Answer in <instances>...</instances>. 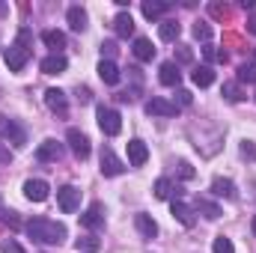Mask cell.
I'll list each match as a JSON object with an SVG mask.
<instances>
[{"label":"cell","mask_w":256,"mask_h":253,"mask_svg":"<svg viewBox=\"0 0 256 253\" xmlns=\"http://www.w3.org/2000/svg\"><path fill=\"white\" fill-rule=\"evenodd\" d=\"M30 57H33V33H30L27 27H21L15 45H9V48L3 51V60L9 66V72H21L24 66L30 63Z\"/></svg>","instance_id":"1"},{"label":"cell","mask_w":256,"mask_h":253,"mask_svg":"<svg viewBox=\"0 0 256 253\" xmlns=\"http://www.w3.org/2000/svg\"><path fill=\"white\" fill-rule=\"evenodd\" d=\"M27 236L36 242H45V244H60L66 238V226L57 220H48V218H33L27 224Z\"/></svg>","instance_id":"2"},{"label":"cell","mask_w":256,"mask_h":253,"mask_svg":"<svg viewBox=\"0 0 256 253\" xmlns=\"http://www.w3.org/2000/svg\"><path fill=\"white\" fill-rule=\"evenodd\" d=\"M96 116H98V128H102L108 137H116V134L122 131V116H120L114 108H104V104H98Z\"/></svg>","instance_id":"3"},{"label":"cell","mask_w":256,"mask_h":253,"mask_svg":"<svg viewBox=\"0 0 256 253\" xmlns=\"http://www.w3.org/2000/svg\"><path fill=\"white\" fill-rule=\"evenodd\" d=\"M0 137H3V140H9V143H12V146H18V149H21V146H27V131L18 126L15 120L3 116V114H0Z\"/></svg>","instance_id":"4"},{"label":"cell","mask_w":256,"mask_h":253,"mask_svg":"<svg viewBox=\"0 0 256 253\" xmlns=\"http://www.w3.org/2000/svg\"><path fill=\"white\" fill-rule=\"evenodd\" d=\"M143 110L149 116H176L179 114V104L176 102H167V98H149Z\"/></svg>","instance_id":"5"},{"label":"cell","mask_w":256,"mask_h":253,"mask_svg":"<svg viewBox=\"0 0 256 253\" xmlns=\"http://www.w3.org/2000/svg\"><path fill=\"white\" fill-rule=\"evenodd\" d=\"M68 146H72L74 158H80V161H86V158H90V137H86L84 131L68 128Z\"/></svg>","instance_id":"6"},{"label":"cell","mask_w":256,"mask_h":253,"mask_svg":"<svg viewBox=\"0 0 256 253\" xmlns=\"http://www.w3.org/2000/svg\"><path fill=\"white\" fill-rule=\"evenodd\" d=\"M57 202H60V208H63L66 214L78 212V206H80V190L74 188V185H66V188L57 190Z\"/></svg>","instance_id":"7"},{"label":"cell","mask_w":256,"mask_h":253,"mask_svg":"<svg viewBox=\"0 0 256 253\" xmlns=\"http://www.w3.org/2000/svg\"><path fill=\"white\" fill-rule=\"evenodd\" d=\"M80 224H84L86 230H102V226H104V206H102V202H92V206L80 214Z\"/></svg>","instance_id":"8"},{"label":"cell","mask_w":256,"mask_h":253,"mask_svg":"<svg viewBox=\"0 0 256 253\" xmlns=\"http://www.w3.org/2000/svg\"><path fill=\"white\" fill-rule=\"evenodd\" d=\"M48 182H42V179H30V182H24V196L30 200V202H45L48 200Z\"/></svg>","instance_id":"9"},{"label":"cell","mask_w":256,"mask_h":253,"mask_svg":"<svg viewBox=\"0 0 256 253\" xmlns=\"http://www.w3.org/2000/svg\"><path fill=\"white\" fill-rule=\"evenodd\" d=\"M102 173L104 176H120V173H126V164L114 155V149H102Z\"/></svg>","instance_id":"10"},{"label":"cell","mask_w":256,"mask_h":253,"mask_svg":"<svg viewBox=\"0 0 256 253\" xmlns=\"http://www.w3.org/2000/svg\"><path fill=\"white\" fill-rule=\"evenodd\" d=\"M36 158H39L42 164H48V161H54V164H57V161L63 158V146H60L57 140H45V143L36 149Z\"/></svg>","instance_id":"11"},{"label":"cell","mask_w":256,"mask_h":253,"mask_svg":"<svg viewBox=\"0 0 256 253\" xmlns=\"http://www.w3.org/2000/svg\"><path fill=\"white\" fill-rule=\"evenodd\" d=\"M146 158H149V149H146V143L143 140H128V164L131 167H143L146 164Z\"/></svg>","instance_id":"12"},{"label":"cell","mask_w":256,"mask_h":253,"mask_svg":"<svg viewBox=\"0 0 256 253\" xmlns=\"http://www.w3.org/2000/svg\"><path fill=\"white\" fill-rule=\"evenodd\" d=\"M45 104H48L54 114H60V116H66V110H68V102H66L63 90H45Z\"/></svg>","instance_id":"13"},{"label":"cell","mask_w":256,"mask_h":253,"mask_svg":"<svg viewBox=\"0 0 256 253\" xmlns=\"http://www.w3.org/2000/svg\"><path fill=\"white\" fill-rule=\"evenodd\" d=\"M158 80H161L164 86H179V80H182L179 66L176 63H161V68H158Z\"/></svg>","instance_id":"14"},{"label":"cell","mask_w":256,"mask_h":253,"mask_svg":"<svg viewBox=\"0 0 256 253\" xmlns=\"http://www.w3.org/2000/svg\"><path fill=\"white\" fill-rule=\"evenodd\" d=\"M134 226H137V232H140L143 238H155V236H158V224H155L149 214H143V212L134 214Z\"/></svg>","instance_id":"15"},{"label":"cell","mask_w":256,"mask_h":253,"mask_svg":"<svg viewBox=\"0 0 256 253\" xmlns=\"http://www.w3.org/2000/svg\"><path fill=\"white\" fill-rule=\"evenodd\" d=\"M170 212H173V218L182 224V226H194L196 224V218H194V208H188L182 200H173V206H170Z\"/></svg>","instance_id":"16"},{"label":"cell","mask_w":256,"mask_h":253,"mask_svg":"<svg viewBox=\"0 0 256 253\" xmlns=\"http://www.w3.org/2000/svg\"><path fill=\"white\" fill-rule=\"evenodd\" d=\"M131 51H134V57H137L140 63H149V60L155 57V48H152V42H149L146 36H137V39H134V48H131Z\"/></svg>","instance_id":"17"},{"label":"cell","mask_w":256,"mask_h":253,"mask_svg":"<svg viewBox=\"0 0 256 253\" xmlns=\"http://www.w3.org/2000/svg\"><path fill=\"white\" fill-rule=\"evenodd\" d=\"M98 78H102L108 86H116V84H120V68H116V63H114V60H102V63H98Z\"/></svg>","instance_id":"18"},{"label":"cell","mask_w":256,"mask_h":253,"mask_svg":"<svg viewBox=\"0 0 256 253\" xmlns=\"http://www.w3.org/2000/svg\"><path fill=\"white\" fill-rule=\"evenodd\" d=\"M66 66H68V63H66L63 54H51V57H45V60L39 63V68H42L45 74H63Z\"/></svg>","instance_id":"19"},{"label":"cell","mask_w":256,"mask_h":253,"mask_svg":"<svg viewBox=\"0 0 256 253\" xmlns=\"http://www.w3.org/2000/svg\"><path fill=\"white\" fill-rule=\"evenodd\" d=\"M66 18H68V27H72L74 33H80V30H86V12H84L80 6H68V12H66Z\"/></svg>","instance_id":"20"},{"label":"cell","mask_w":256,"mask_h":253,"mask_svg":"<svg viewBox=\"0 0 256 253\" xmlns=\"http://www.w3.org/2000/svg\"><path fill=\"white\" fill-rule=\"evenodd\" d=\"M179 33H182V24H179V21H173V18L161 21V27H158V36H161L164 42H176V39H179Z\"/></svg>","instance_id":"21"},{"label":"cell","mask_w":256,"mask_h":253,"mask_svg":"<svg viewBox=\"0 0 256 253\" xmlns=\"http://www.w3.org/2000/svg\"><path fill=\"white\" fill-rule=\"evenodd\" d=\"M114 30H116V36L128 39V36L134 33V18H131L128 12H120V15L114 18Z\"/></svg>","instance_id":"22"},{"label":"cell","mask_w":256,"mask_h":253,"mask_svg":"<svg viewBox=\"0 0 256 253\" xmlns=\"http://www.w3.org/2000/svg\"><path fill=\"white\" fill-rule=\"evenodd\" d=\"M42 42H45L54 54H60V51L66 48V36L60 33V30H45V33H42Z\"/></svg>","instance_id":"23"},{"label":"cell","mask_w":256,"mask_h":253,"mask_svg":"<svg viewBox=\"0 0 256 253\" xmlns=\"http://www.w3.org/2000/svg\"><path fill=\"white\" fill-rule=\"evenodd\" d=\"M212 194H214V196H226V200H236V185H232L230 179H220V176H218V179L212 182Z\"/></svg>","instance_id":"24"},{"label":"cell","mask_w":256,"mask_h":253,"mask_svg":"<svg viewBox=\"0 0 256 253\" xmlns=\"http://www.w3.org/2000/svg\"><path fill=\"white\" fill-rule=\"evenodd\" d=\"M191 78H194L196 86H212V84H214V72H212V66H196Z\"/></svg>","instance_id":"25"},{"label":"cell","mask_w":256,"mask_h":253,"mask_svg":"<svg viewBox=\"0 0 256 253\" xmlns=\"http://www.w3.org/2000/svg\"><path fill=\"white\" fill-rule=\"evenodd\" d=\"M140 9H143V15H146L149 21H155V18H161V15L170 9V3H152V0H146Z\"/></svg>","instance_id":"26"},{"label":"cell","mask_w":256,"mask_h":253,"mask_svg":"<svg viewBox=\"0 0 256 253\" xmlns=\"http://www.w3.org/2000/svg\"><path fill=\"white\" fill-rule=\"evenodd\" d=\"M173 194L179 196L182 190H179V188H173V182H170V179H158V182H155V196H158V200H170Z\"/></svg>","instance_id":"27"},{"label":"cell","mask_w":256,"mask_h":253,"mask_svg":"<svg viewBox=\"0 0 256 253\" xmlns=\"http://www.w3.org/2000/svg\"><path fill=\"white\" fill-rule=\"evenodd\" d=\"M238 84H256V63L238 66Z\"/></svg>","instance_id":"28"},{"label":"cell","mask_w":256,"mask_h":253,"mask_svg":"<svg viewBox=\"0 0 256 253\" xmlns=\"http://www.w3.org/2000/svg\"><path fill=\"white\" fill-rule=\"evenodd\" d=\"M196 212H202L208 220H218V218H220V208H218L214 202H208V200H196Z\"/></svg>","instance_id":"29"},{"label":"cell","mask_w":256,"mask_h":253,"mask_svg":"<svg viewBox=\"0 0 256 253\" xmlns=\"http://www.w3.org/2000/svg\"><path fill=\"white\" fill-rule=\"evenodd\" d=\"M74 248H78V253H96L98 248H102V242H98V238H92V236H86V238H78V242H74Z\"/></svg>","instance_id":"30"},{"label":"cell","mask_w":256,"mask_h":253,"mask_svg":"<svg viewBox=\"0 0 256 253\" xmlns=\"http://www.w3.org/2000/svg\"><path fill=\"white\" fill-rule=\"evenodd\" d=\"M202 57H206L208 63H226V51H214L212 45H206V48H202Z\"/></svg>","instance_id":"31"},{"label":"cell","mask_w":256,"mask_h":253,"mask_svg":"<svg viewBox=\"0 0 256 253\" xmlns=\"http://www.w3.org/2000/svg\"><path fill=\"white\" fill-rule=\"evenodd\" d=\"M224 98H226V102H242L244 96H242L238 84H224Z\"/></svg>","instance_id":"32"},{"label":"cell","mask_w":256,"mask_h":253,"mask_svg":"<svg viewBox=\"0 0 256 253\" xmlns=\"http://www.w3.org/2000/svg\"><path fill=\"white\" fill-rule=\"evenodd\" d=\"M212 250H214V253H236V248H232V242H230V238L218 236V238H214V244H212Z\"/></svg>","instance_id":"33"},{"label":"cell","mask_w":256,"mask_h":253,"mask_svg":"<svg viewBox=\"0 0 256 253\" xmlns=\"http://www.w3.org/2000/svg\"><path fill=\"white\" fill-rule=\"evenodd\" d=\"M194 36H196V39H202V42H208V39H212V27H208V24H202V21H196V24H194Z\"/></svg>","instance_id":"34"},{"label":"cell","mask_w":256,"mask_h":253,"mask_svg":"<svg viewBox=\"0 0 256 253\" xmlns=\"http://www.w3.org/2000/svg\"><path fill=\"white\" fill-rule=\"evenodd\" d=\"M176 60L179 63H194V51L188 45H179V51H176Z\"/></svg>","instance_id":"35"},{"label":"cell","mask_w":256,"mask_h":253,"mask_svg":"<svg viewBox=\"0 0 256 253\" xmlns=\"http://www.w3.org/2000/svg\"><path fill=\"white\" fill-rule=\"evenodd\" d=\"M0 250H3V253H24V248H21L18 242H12V238H6V242L0 244Z\"/></svg>","instance_id":"36"},{"label":"cell","mask_w":256,"mask_h":253,"mask_svg":"<svg viewBox=\"0 0 256 253\" xmlns=\"http://www.w3.org/2000/svg\"><path fill=\"white\" fill-rule=\"evenodd\" d=\"M179 176H182V179H194V176H196V170H194L188 161H179Z\"/></svg>","instance_id":"37"},{"label":"cell","mask_w":256,"mask_h":253,"mask_svg":"<svg viewBox=\"0 0 256 253\" xmlns=\"http://www.w3.org/2000/svg\"><path fill=\"white\" fill-rule=\"evenodd\" d=\"M242 158H248V161H254V158H256V149H254V143H250V140H244V143H242Z\"/></svg>","instance_id":"38"},{"label":"cell","mask_w":256,"mask_h":253,"mask_svg":"<svg viewBox=\"0 0 256 253\" xmlns=\"http://www.w3.org/2000/svg\"><path fill=\"white\" fill-rule=\"evenodd\" d=\"M208 12H212L214 18H226V15H230V9H226V6H220V3H212V6H208Z\"/></svg>","instance_id":"39"},{"label":"cell","mask_w":256,"mask_h":253,"mask_svg":"<svg viewBox=\"0 0 256 253\" xmlns=\"http://www.w3.org/2000/svg\"><path fill=\"white\" fill-rule=\"evenodd\" d=\"M176 98H179V104H191L194 96L188 92V90H176Z\"/></svg>","instance_id":"40"},{"label":"cell","mask_w":256,"mask_h":253,"mask_svg":"<svg viewBox=\"0 0 256 253\" xmlns=\"http://www.w3.org/2000/svg\"><path fill=\"white\" fill-rule=\"evenodd\" d=\"M102 54L114 57V54H116V42H102Z\"/></svg>","instance_id":"41"},{"label":"cell","mask_w":256,"mask_h":253,"mask_svg":"<svg viewBox=\"0 0 256 253\" xmlns=\"http://www.w3.org/2000/svg\"><path fill=\"white\" fill-rule=\"evenodd\" d=\"M12 161V152H9V146H0V164H9Z\"/></svg>","instance_id":"42"},{"label":"cell","mask_w":256,"mask_h":253,"mask_svg":"<svg viewBox=\"0 0 256 253\" xmlns=\"http://www.w3.org/2000/svg\"><path fill=\"white\" fill-rule=\"evenodd\" d=\"M248 30L256 36V15H250V18H248Z\"/></svg>","instance_id":"43"},{"label":"cell","mask_w":256,"mask_h":253,"mask_svg":"<svg viewBox=\"0 0 256 253\" xmlns=\"http://www.w3.org/2000/svg\"><path fill=\"white\" fill-rule=\"evenodd\" d=\"M250 230H254V236H256V218H254V220H250Z\"/></svg>","instance_id":"44"},{"label":"cell","mask_w":256,"mask_h":253,"mask_svg":"<svg viewBox=\"0 0 256 253\" xmlns=\"http://www.w3.org/2000/svg\"><path fill=\"white\" fill-rule=\"evenodd\" d=\"M254 60H256V51H254Z\"/></svg>","instance_id":"45"}]
</instances>
